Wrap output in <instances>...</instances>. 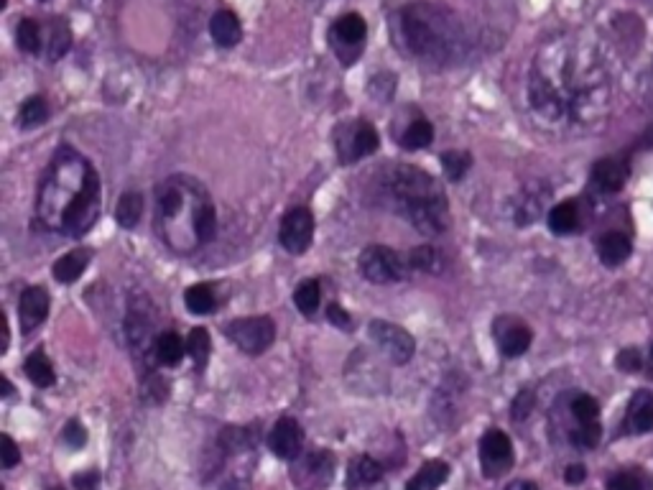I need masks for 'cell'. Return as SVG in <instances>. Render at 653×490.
Here are the masks:
<instances>
[{
  "mask_svg": "<svg viewBox=\"0 0 653 490\" xmlns=\"http://www.w3.org/2000/svg\"><path fill=\"white\" fill-rule=\"evenodd\" d=\"M409 256H401L386 245H368L358 258V271L373 284H396L409 276Z\"/></svg>",
  "mask_w": 653,
  "mask_h": 490,
  "instance_id": "8992f818",
  "label": "cell"
},
{
  "mask_svg": "<svg viewBox=\"0 0 653 490\" xmlns=\"http://www.w3.org/2000/svg\"><path fill=\"white\" fill-rule=\"evenodd\" d=\"M62 442L67 447H72V450H82V447L87 445L85 424H82L80 419H69L67 427H64V432H62Z\"/></svg>",
  "mask_w": 653,
  "mask_h": 490,
  "instance_id": "ee69618b",
  "label": "cell"
},
{
  "mask_svg": "<svg viewBox=\"0 0 653 490\" xmlns=\"http://www.w3.org/2000/svg\"><path fill=\"white\" fill-rule=\"evenodd\" d=\"M296 488L299 490H322L335 478V455L327 450H312L299 455L291 470Z\"/></svg>",
  "mask_w": 653,
  "mask_h": 490,
  "instance_id": "30bf717a",
  "label": "cell"
},
{
  "mask_svg": "<svg viewBox=\"0 0 653 490\" xmlns=\"http://www.w3.org/2000/svg\"><path fill=\"white\" fill-rule=\"evenodd\" d=\"M210 348H212L210 332H207L205 327H194L187 337V353L192 355L194 363H197L199 368H202V365L207 363V358H210Z\"/></svg>",
  "mask_w": 653,
  "mask_h": 490,
  "instance_id": "ab89813d",
  "label": "cell"
},
{
  "mask_svg": "<svg viewBox=\"0 0 653 490\" xmlns=\"http://www.w3.org/2000/svg\"><path fill=\"white\" fill-rule=\"evenodd\" d=\"M582 228V210L577 200H564L549 210V230L554 235H572Z\"/></svg>",
  "mask_w": 653,
  "mask_h": 490,
  "instance_id": "603a6c76",
  "label": "cell"
},
{
  "mask_svg": "<svg viewBox=\"0 0 653 490\" xmlns=\"http://www.w3.org/2000/svg\"><path fill=\"white\" fill-rule=\"evenodd\" d=\"M69 46H72V31H69L67 21H64V18H54L46 59H49V62H59V59L69 52Z\"/></svg>",
  "mask_w": 653,
  "mask_h": 490,
  "instance_id": "836d02e7",
  "label": "cell"
},
{
  "mask_svg": "<svg viewBox=\"0 0 653 490\" xmlns=\"http://www.w3.org/2000/svg\"><path fill=\"white\" fill-rule=\"evenodd\" d=\"M602 439V424L590 422V424H577V427L569 432V442H572L577 450H595Z\"/></svg>",
  "mask_w": 653,
  "mask_h": 490,
  "instance_id": "f35d334b",
  "label": "cell"
},
{
  "mask_svg": "<svg viewBox=\"0 0 653 490\" xmlns=\"http://www.w3.org/2000/svg\"><path fill=\"white\" fill-rule=\"evenodd\" d=\"M365 36H368V23H365V18L360 13H345V16H340L332 23L330 46L345 67H350V64H355L360 59Z\"/></svg>",
  "mask_w": 653,
  "mask_h": 490,
  "instance_id": "ba28073f",
  "label": "cell"
},
{
  "mask_svg": "<svg viewBox=\"0 0 653 490\" xmlns=\"http://www.w3.org/2000/svg\"><path fill=\"white\" fill-rule=\"evenodd\" d=\"M529 108L549 131H587L610 110V75L595 44L577 34L546 41L529 72Z\"/></svg>",
  "mask_w": 653,
  "mask_h": 490,
  "instance_id": "6da1fadb",
  "label": "cell"
},
{
  "mask_svg": "<svg viewBox=\"0 0 653 490\" xmlns=\"http://www.w3.org/2000/svg\"><path fill=\"white\" fill-rule=\"evenodd\" d=\"M370 340L375 342V348H381V353L396 365H406L416 353V340L404 330V327L391 325V322L375 320L368 327Z\"/></svg>",
  "mask_w": 653,
  "mask_h": 490,
  "instance_id": "8fae6325",
  "label": "cell"
},
{
  "mask_svg": "<svg viewBox=\"0 0 653 490\" xmlns=\"http://www.w3.org/2000/svg\"><path fill=\"white\" fill-rule=\"evenodd\" d=\"M100 215V179L87 159L69 146L54 154L39 192V217L49 230L82 238Z\"/></svg>",
  "mask_w": 653,
  "mask_h": 490,
  "instance_id": "7a4b0ae2",
  "label": "cell"
},
{
  "mask_svg": "<svg viewBox=\"0 0 653 490\" xmlns=\"http://www.w3.org/2000/svg\"><path fill=\"white\" fill-rule=\"evenodd\" d=\"M327 320L335 327H340V330H353V320H350V314H347L340 304H330V307H327Z\"/></svg>",
  "mask_w": 653,
  "mask_h": 490,
  "instance_id": "681fc988",
  "label": "cell"
},
{
  "mask_svg": "<svg viewBox=\"0 0 653 490\" xmlns=\"http://www.w3.org/2000/svg\"><path fill=\"white\" fill-rule=\"evenodd\" d=\"M228 340L248 355H261L276 340V325L271 317H240L228 325Z\"/></svg>",
  "mask_w": 653,
  "mask_h": 490,
  "instance_id": "9c48e42d",
  "label": "cell"
},
{
  "mask_svg": "<svg viewBox=\"0 0 653 490\" xmlns=\"http://www.w3.org/2000/svg\"><path fill=\"white\" fill-rule=\"evenodd\" d=\"M52 490H64V488H52Z\"/></svg>",
  "mask_w": 653,
  "mask_h": 490,
  "instance_id": "11a10c76",
  "label": "cell"
},
{
  "mask_svg": "<svg viewBox=\"0 0 653 490\" xmlns=\"http://www.w3.org/2000/svg\"><path fill=\"white\" fill-rule=\"evenodd\" d=\"M411 268H419V271H432V274H439L442 271V256L437 253L434 245H421L416 251L409 253Z\"/></svg>",
  "mask_w": 653,
  "mask_h": 490,
  "instance_id": "b9f144b4",
  "label": "cell"
},
{
  "mask_svg": "<svg viewBox=\"0 0 653 490\" xmlns=\"http://www.w3.org/2000/svg\"><path fill=\"white\" fill-rule=\"evenodd\" d=\"M125 340L131 345L133 353H146L154 350L156 337H154V317L146 309L133 307L125 317Z\"/></svg>",
  "mask_w": 653,
  "mask_h": 490,
  "instance_id": "d6986e66",
  "label": "cell"
},
{
  "mask_svg": "<svg viewBox=\"0 0 653 490\" xmlns=\"http://www.w3.org/2000/svg\"><path fill=\"white\" fill-rule=\"evenodd\" d=\"M39 3H49V0H39Z\"/></svg>",
  "mask_w": 653,
  "mask_h": 490,
  "instance_id": "db71d44e",
  "label": "cell"
},
{
  "mask_svg": "<svg viewBox=\"0 0 653 490\" xmlns=\"http://www.w3.org/2000/svg\"><path fill=\"white\" fill-rule=\"evenodd\" d=\"M90 261L92 253L87 251V248H77V251L67 253V256H62L54 263V279H57L59 284H74V281L85 274Z\"/></svg>",
  "mask_w": 653,
  "mask_h": 490,
  "instance_id": "cb8c5ba5",
  "label": "cell"
},
{
  "mask_svg": "<svg viewBox=\"0 0 653 490\" xmlns=\"http://www.w3.org/2000/svg\"><path fill=\"white\" fill-rule=\"evenodd\" d=\"M23 368H26V376H29V381L39 388H49V386H54V381H57V376H54V368H52V360L46 358L41 350L31 353L29 358H26V363H23Z\"/></svg>",
  "mask_w": 653,
  "mask_h": 490,
  "instance_id": "f546056e",
  "label": "cell"
},
{
  "mask_svg": "<svg viewBox=\"0 0 653 490\" xmlns=\"http://www.w3.org/2000/svg\"><path fill=\"white\" fill-rule=\"evenodd\" d=\"M335 146L342 164H355L365 156H373L381 146V138H378V131L370 126L368 120H353V123L337 126Z\"/></svg>",
  "mask_w": 653,
  "mask_h": 490,
  "instance_id": "52a82bcc",
  "label": "cell"
},
{
  "mask_svg": "<svg viewBox=\"0 0 653 490\" xmlns=\"http://www.w3.org/2000/svg\"><path fill=\"white\" fill-rule=\"evenodd\" d=\"M531 411H534V394H531V391H521V394L516 396V401H513L511 416L516 422H523Z\"/></svg>",
  "mask_w": 653,
  "mask_h": 490,
  "instance_id": "bcb514c9",
  "label": "cell"
},
{
  "mask_svg": "<svg viewBox=\"0 0 653 490\" xmlns=\"http://www.w3.org/2000/svg\"><path fill=\"white\" fill-rule=\"evenodd\" d=\"M615 365H618V371L623 373H638L643 368V358L641 350L638 348H623L615 358Z\"/></svg>",
  "mask_w": 653,
  "mask_h": 490,
  "instance_id": "f6af8a7d",
  "label": "cell"
},
{
  "mask_svg": "<svg viewBox=\"0 0 653 490\" xmlns=\"http://www.w3.org/2000/svg\"><path fill=\"white\" fill-rule=\"evenodd\" d=\"M143 217V194L138 192H125L118 200L115 207V220L120 223V228L133 230Z\"/></svg>",
  "mask_w": 653,
  "mask_h": 490,
  "instance_id": "f1b7e54d",
  "label": "cell"
},
{
  "mask_svg": "<svg viewBox=\"0 0 653 490\" xmlns=\"http://www.w3.org/2000/svg\"><path fill=\"white\" fill-rule=\"evenodd\" d=\"M628 177H631L628 161L620 159V156H608V159H600L592 166L590 182L597 192L618 194L628 184Z\"/></svg>",
  "mask_w": 653,
  "mask_h": 490,
  "instance_id": "2e32d148",
  "label": "cell"
},
{
  "mask_svg": "<svg viewBox=\"0 0 653 490\" xmlns=\"http://www.w3.org/2000/svg\"><path fill=\"white\" fill-rule=\"evenodd\" d=\"M256 445V437H253V429L243 427H228L220 432V439H217V447H220L225 455H235V452H245Z\"/></svg>",
  "mask_w": 653,
  "mask_h": 490,
  "instance_id": "4dcf8cb0",
  "label": "cell"
},
{
  "mask_svg": "<svg viewBox=\"0 0 653 490\" xmlns=\"http://www.w3.org/2000/svg\"><path fill=\"white\" fill-rule=\"evenodd\" d=\"M470 166L472 156L467 151H444L442 154V169L449 182H462V177L470 171Z\"/></svg>",
  "mask_w": 653,
  "mask_h": 490,
  "instance_id": "74e56055",
  "label": "cell"
},
{
  "mask_svg": "<svg viewBox=\"0 0 653 490\" xmlns=\"http://www.w3.org/2000/svg\"><path fill=\"white\" fill-rule=\"evenodd\" d=\"M279 240L284 245V251L301 256L309 251V245L314 240V215L307 207H294L291 212H286V217L281 220Z\"/></svg>",
  "mask_w": 653,
  "mask_h": 490,
  "instance_id": "4fadbf2b",
  "label": "cell"
},
{
  "mask_svg": "<svg viewBox=\"0 0 653 490\" xmlns=\"http://www.w3.org/2000/svg\"><path fill=\"white\" fill-rule=\"evenodd\" d=\"M625 432L628 434H651L653 432V391L641 388L628 401L625 411Z\"/></svg>",
  "mask_w": 653,
  "mask_h": 490,
  "instance_id": "ffe728a7",
  "label": "cell"
},
{
  "mask_svg": "<svg viewBox=\"0 0 653 490\" xmlns=\"http://www.w3.org/2000/svg\"><path fill=\"white\" fill-rule=\"evenodd\" d=\"M449 465L444 460H429L419 468V473L406 483V490H437L447 483Z\"/></svg>",
  "mask_w": 653,
  "mask_h": 490,
  "instance_id": "484cf974",
  "label": "cell"
},
{
  "mask_svg": "<svg viewBox=\"0 0 653 490\" xmlns=\"http://www.w3.org/2000/svg\"><path fill=\"white\" fill-rule=\"evenodd\" d=\"M156 233L171 251L192 253L212 243L217 215L210 194L187 177H171L156 187Z\"/></svg>",
  "mask_w": 653,
  "mask_h": 490,
  "instance_id": "3957f363",
  "label": "cell"
},
{
  "mask_svg": "<svg viewBox=\"0 0 653 490\" xmlns=\"http://www.w3.org/2000/svg\"><path fill=\"white\" fill-rule=\"evenodd\" d=\"M294 304L296 309H299L301 314H307V317L317 314L319 304H322V289H319V281L314 279L301 281L299 289L294 291Z\"/></svg>",
  "mask_w": 653,
  "mask_h": 490,
  "instance_id": "e575fe53",
  "label": "cell"
},
{
  "mask_svg": "<svg viewBox=\"0 0 653 490\" xmlns=\"http://www.w3.org/2000/svg\"><path fill=\"white\" fill-rule=\"evenodd\" d=\"M651 360H653V345H651Z\"/></svg>",
  "mask_w": 653,
  "mask_h": 490,
  "instance_id": "f5cc1de1",
  "label": "cell"
},
{
  "mask_svg": "<svg viewBox=\"0 0 653 490\" xmlns=\"http://www.w3.org/2000/svg\"><path fill=\"white\" fill-rule=\"evenodd\" d=\"M46 118H49V108H46L44 97L39 95L29 97V100L21 105V110H18V126L21 128H36L41 126Z\"/></svg>",
  "mask_w": 653,
  "mask_h": 490,
  "instance_id": "8d00e7d4",
  "label": "cell"
},
{
  "mask_svg": "<svg viewBox=\"0 0 653 490\" xmlns=\"http://www.w3.org/2000/svg\"><path fill=\"white\" fill-rule=\"evenodd\" d=\"M16 44L21 52L39 54L41 52V29L34 18H21L16 26Z\"/></svg>",
  "mask_w": 653,
  "mask_h": 490,
  "instance_id": "d590c367",
  "label": "cell"
},
{
  "mask_svg": "<svg viewBox=\"0 0 653 490\" xmlns=\"http://www.w3.org/2000/svg\"><path fill=\"white\" fill-rule=\"evenodd\" d=\"M184 302H187L189 312L192 314H210V312H215V307H217L215 291H212V286H207V284L189 286L187 294H184Z\"/></svg>",
  "mask_w": 653,
  "mask_h": 490,
  "instance_id": "d6a6232c",
  "label": "cell"
},
{
  "mask_svg": "<svg viewBox=\"0 0 653 490\" xmlns=\"http://www.w3.org/2000/svg\"><path fill=\"white\" fill-rule=\"evenodd\" d=\"M585 478H587V468H585V465H569V468L564 470V480H567L569 485L585 483Z\"/></svg>",
  "mask_w": 653,
  "mask_h": 490,
  "instance_id": "f907efd6",
  "label": "cell"
},
{
  "mask_svg": "<svg viewBox=\"0 0 653 490\" xmlns=\"http://www.w3.org/2000/svg\"><path fill=\"white\" fill-rule=\"evenodd\" d=\"M49 307H52V299H49L46 289L29 286L23 291L21 299H18V320H21L23 332H34L49 317Z\"/></svg>",
  "mask_w": 653,
  "mask_h": 490,
  "instance_id": "e0dca14e",
  "label": "cell"
},
{
  "mask_svg": "<svg viewBox=\"0 0 653 490\" xmlns=\"http://www.w3.org/2000/svg\"><path fill=\"white\" fill-rule=\"evenodd\" d=\"M383 189L391 197L393 210L414 225L421 235H442L449 228V207L444 192L426 171L398 164L386 171Z\"/></svg>",
  "mask_w": 653,
  "mask_h": 490,
  "instance_id": "5b68a950",
  "label": "cell"
},
{
  "mask_svg": "<svg viewBox=\"0 0 653 490\" xmlns=\"http://www.w3.org/2000/svg\"><path fill=\"white\" fill-rule=\"evenodd\" d=\"M0 455H3V468L6 470L16 468L18 462H21V450H18V445L8 434H3V450H0Z\"/></svg>",
  "mask_w": 653,
  "mask_h": 490,
  "instance_id": "7dc6e473",
  "label": "cell"
},
{
  "mask_svg": "<svg viewBox=\"0 0 653 490\" xmlns=\"http://www.w3.org/2000/svg\"><path fill=\"white\" fill-rule=\"evenodd\" d=\"M184 342L177 332H161L156 335V345H154V358L159 365H166V368H174V365L182 363L184 358Z\"/></svg>",
  "mask_w": 653,
  "mask_h": 490,
  "instance_id": "4316f807",
  "label": "cell"
},
{
  "mask_svg": "<svg viewBox=\"0 0 653 490\" xmlns=\"http://www.w3.org/2000/svg\"><path fill=\"white\" fill-rule=\"evenodd\" d=\"M434 141V126L426 118H416L414 123H409V128L401 136V146L409 151L426 149Z\"/></svg>",
  "mask_w": 653,
  "mask_h": 490,
  "instance_id": "1f68e13d",
  "label": "cell"
},
{
  "mask_svg": "<svg viewBox=\"0 0 653 490\" xmlns=\"http://www.w3.org/2000/svg\"><path fill=\"white\" fill-rule=\"evenodd\" d=\"M549 197H551L549 189L539 187V184H531V187L523 189L511 207V215L513 220H516L518 228H526V225L536 223V220L541 217V212H544Z\"/></svg>",
  "mask_w": 653,
  "mask_h": 490,
  "instance_id": "ac0fdd59",
  "label": "cell"
},
{
  "mask_svg": "<svg viewBox=\"0 0 653 490\" xmlns=\"http://www.w3.org/2000/svg\"><path fill=\"white\" fill-rule=\"evenodd\" d=\"M511 490H539V488H536L534 483H526V480H523V483H516V485H513Z\"/></svg>",
  "mask_w": 653,
  "mask_h": 490,
  "instance_id": "816d5d0a",
  "label": "cell"
},
{
  "mask_svg": "<svg viewBox=\"0 0 653 490\" xmlns=\"http://www.w3.org/2000/svg\"><path fill=\"white\" fill-rule=\"evenodd\" d=\"M572 409V416L577 419V424H590L600 422V404H597L595 396L590 394H577L569 404Z\"/></svg>",
  "mask_w": 653,
  "mask_h": 490,
  "instance_id": "60d3db41",
  "label": "cell"
},
{
  "mask_svg": "<svg viewBox=\"0 0 653 490\" xmlns=\"http://www.w3.org/2000/svg\"><path fill=\"white\" fill-rule=\"evenodd\" d=\"M72 485L77 490H100V473L97 470H85L72 478Z\"/></svg>",
  "mask_w": 653,
  "mask_h": 490,
  "instance_id": "c3c4849f",
  "label": "cell"
},
{
  "mask_svg": "<svg viewBox=\"0 0 653 490\" xmlns=\"http://www.w3.org/2000/svg\"><path fill=\"white\" fill-rule=\"evenodd\" d=\"M210 36L217 46L222 49H233V46L240 44L243 39V23L235 16L233 11H217L210 21Z\"/></svg>",
  "mask_w": 653,
  "mask_h": 490,
  "instance_id": "7402d4cb",
  "label": "cell"
},
{
  "mask_svg": "<svg viewBox=\"0 0 653 490\" xmlns=\"http://www.w3.org/2000/svg\"><path fill=\"white\" fill-rule=\"evenodd\" d=\"M141 399L148 404H164L169 399V383L156 373H148L146 381L141 383Z\"/></svg>",
  "mask_w": 653,
  "mask_h": 490,
  "instance_id": "7bdbcfd3",
  "label": "cell"
},
{
  "mask_svg": "<svg viewBox=\"0 0 653 490\" xmlns=\"http://www.w3.org/2000/svg\"><path fill=\"white\" fill-rule=\"evenodd\" d=\"M493 337L498 350L506 355V358H521V355L531 348V340H534L529 325L518 320V317H511V314H503V317L495 320Z\"/></svg>",
  "mask_w": 653,
  "mask_h": 490,
  "instance_id": "5bb4252c",
  "label": "cell"
},
{
  "mask_svg": "<svg viewBox=\"0 0 653 490\" xmlns=\"http://www.w3.org/2000/svg\"><path fill=\"white\" fill-rule=\"evenodd\" d=\"M383 480V465L375 457L363 455L353 462V468L347 473V485L353 490L358 488H370V485H378Z\"/></svg>",
  "mask_w": 653,
  "mask_h": 490,
  "instance_id": "d4e9b609",
  "label": "cell"
},
{
  "mask_svg": "<svg viewBox=\"0 0 653 490\" xmlns=\"http://www.w3.org/2000/svg\"><path fill=\"white\" fill-rule=\"evenodd\" d=\"M608 490H653V475L646 468H623L610 475Z\"/></svg>",
  "mask_w": 653,
  "mask_h": 490,
  "instance_id": "83f0119b",
  "label": "cell"
},
{
  "mask_svg": "<svg viewBox=\"0 0 653 490\" xmlns=\"http://www.w3.org/2000/svg\"><path fill=\"white\" fill-rule=\"evenodd\" d=\"M268 447L281 460H296L304 450V432L301 424L291 416H281L279 422L273 424L271 434H268Z\"/></svg>",
  "mask_w": 653,
  "mask_h": 490,
  "instance_id": "9a60e30c",
  "label": "cell"
},
{
  "mask_svg": "<svg viewBox=\"0 0 653 490\" xmlns=\"http://www.w3.org/2000/svg\"><path fill=\"white\" fill-rule=\"evenodd\" d=\"M631 253H633L631 238L618 233V230H610V233H605L600 240H597V258L602 261V266L618 268L620 263H625L628 258H631Z\"/></svg>",
  "mask_w": 653,
  "mask_h": 490,
  "instance_id": "44dd1931",
  "label": "cell"
},
{
  "mask_svg": "<svg viewBox=\"0 0 653 490\" xmlns=\"http://www.w3.org/2000/svg\"><path fill=\"white\" fill-rule=\"evenodd\" d=\"M401 26V39H404L406 52L421 64L432 67H447V64L462 59L467 49V34L462 21L455 11L419 0L411 3L398 16Z\"/></svg>",
  "mask_w": 653,
  "mask_h": 490,
  "instance_id": "277c9868",
  "label": "cell"
},
{
  "mask_svg": "<svg viewBox=\"0 0 653 490\" xmlns=\"http://www.w3.org/2000/svg\"><path fill=\"white\" fill-rule=\"evenodd\" d=\"M513 442L506 432L488 429L480 439V465L485 478H500L513 468Z\"/></svg>",
  "mask_w": 653,
  "mask_h": 490,
  "instance_id": "7c38bea8",
  "label": "cell"
}]
</instances>
